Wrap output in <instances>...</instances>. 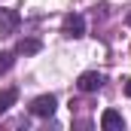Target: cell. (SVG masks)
<instances>
[{
    "mask_svg": "<svg viewBox=\"0 0 131 131\" xmlns=\"http://www.w3.org/2000/svg\"><path fill=\"white\" fill-rule=\"evenodd\" d=\"M55 107H58L55 95H40V98L31 101V113H34V116H40V119H49V116L55 113Z\"/></svg>",
    "mask_w": 131,
    "mask_h": 131,
    "instance_id": "obj_1",
    "label": "cell"
},
{
    "mask_svg": "<svg viewBox=\"0 0 131 131\" xmlns=\"http://www.w3.org/2000/svg\"><path fill=\"white\" fill-rule=\"evenodd\" d=\"M43 49V43L37 40V37H25V40H18V46H15V55H37Z\"/></svg>",
    "mask_w": 131,
    "mask_h": 131,
    "instance_id": "obj_6",
    "label": "cell"
},
{
    "mask_svg": "<svg viewBox=\"0 0 131 131\" xmlns=\"http://www.w3.org/2000/svg\"><path fill=\"white\" fill-rule=\"evenodd\" d=\"M12 64H15V52H0V76H3V73H9Z\"/></svg>",
    "mask_w": 131,
    "mask_h": 131,
    "instance_id": "obj_8",
    "label": "cell"
},
{
    "mask_svg": "<svg viewBox=\"0 0 131 131\" xmlns=\"http://www.w3.org/2000/svg\"><path fill=\"white\" fill-rule=\"evenodd\" d=\"M125 95H128V98H131V79H128V85H125Z\"/></svg>",
    "mask_w": 131,
    "mask_h": 131,
    "instance_id": "obj_9",
    "label": "cell"
},
{
    "mask_svg": "<svg viewBox=\"0 0 131 131\" xmlns=\"http://www.w3.org/2000/svg\"><path fill=\"white\" fill-rule=\"evenodd\" d=\"M125 21H128V28H131V12H128V18H125Z\"/></svg>",
    "mask_w": 131,
    "mask_h": 131,
    "instance_id": "obj_10",
    "label": "cell"
},
{
    "mask_svg": "<svg viewBox=\"0 0 131 131\" xmlns=\"http://www.w3.org/2000/svg\"><path fill=\"white\" fill-rule=\"evenodd\" d=\"M18 25H21V15H18L15 9H0V34H3V37L15 34Z\"/></svg>",
    "mask_w": 131,
    "mask_h": 131,
    "instance_id": "obj_3",
    "label": "cell"
},
{
    "mask_svg": "<svg viewBox=\"0 0 131 131\" xmlns=\"http://www.w3.org/2000/svg\"><path fill=\"white\" fill-rule=\"evenodd\" d=\"M82 34H85V18L76 15V12H70V15L64 18V37L76 40V37H82Z\"/></svg>",
    "mask_w": 131,
    "mask_h": 131,
    "instance_id": "obj_4",
    "label": "cell"
},
{
    "mask_svg": "<svg viewBox=\"0 0 131 131\" xmlns=\"http://www.w3.org/2000/svg\"><path fill=\"white\" fill-rule=\"evenodd\" d=\"M15 101H18V89H3V92H0V116L9 113V110L15 107Z\"/></svg>",
    "mask_w": 131,
    "mask_h": 131,
    "instance_id": "obj_7",
    "label": "cell"
},
{
    "mask_svg": "<svg viewBox=\"0 0 131 131\" xmlns=\"http://www.w3.org/2000/svg\"><path fill=\"white\" fill-rule=\"evenodd\" d=\"M101 125H104V131H122L125 128V119H122V113H116V110H104Z\"/></svg>",
    "mask_w": 131,
    "mask_h": 131,
    "instance_id": "obj_5",
    "label": "cell"
},
{
    "mask_svg": "<svg viewBox=\"0 0 131 131\" xmlns=\"http://www.w3.org/2000/svg\"><path fill=\"white\" fill-rule=\"evenodd\" d=\"M101 85H104V73H98V70H85V73L76 79V89H79V92H85V95L101 92Z\"/></svg>",
    "mask_w": 131,
    "mask_h": 131,
    "instance_id": "obj_2",
    "label": "cell"
}]
</instances>
